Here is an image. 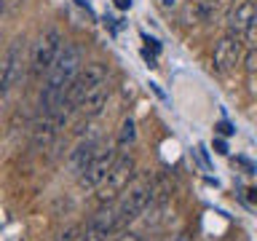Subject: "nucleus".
<instances>
[{
  "instance_id": "a211bd4d",
  "label": "nucleus",
  "mask_w": 257,
  "mask_h": 241,
  "mask_svg": "<svg viewBox=\"0 0 257 241\" xmlns=\"http://www.w3.org/2000/svg\"><path fill=\"white\" fill-rule=\"evenodd\" d=\"M78 241H104V236H99V233H94V230H86Z\"/></svg>"
},
{
  "instance_id": "423d86ee",
  "label": "nucleus",
  "mask_w": 257,
  "mask_h": 241,
  "mask_svg": "<svg viewBox=\"0 0 257 241\" xmlns=\"http://www.w3.org/2000/svg\"><path fill=\"white\" fill-rule=\"evenodd\" d=\"M241 51H244V40H241V35H233V32L222 35L220 40H217L214 51H212V70L214 72L233 70L241 59Z\"/></svg>"
},
{
  "instance_id": "412c9836",
  "label": "nucleus",
  "mask_w": 257,
  "mask_h": 241,
  "mask_svg": "<svg viewBox=\"0 0 257 241\" xmlns=\"http://www.w3.org/2000/svg\"><path fill=\"white\" fill-rule=\"evenodd\" d=\"M161 8H174V0H156Z\"/></svg>"
},
{
  "instance_id": "1a4fd4ad",
  "label": "nucleus",
  "mask_w": 257,
  "mask_h": 241,
  "mask_svg": "<svg viewBox=\"0 0 257 241\" xmlns=\"http://www.w3.org/2000/svg\"><path fill=\"white\" fill-rule=\"evenodd\" d=\"M257 16V3L254 0H241V3H236L228 11V32H233V35H244V32L249 30V24L254 22Z\"/></svg>"
},
{
  "instance_id": "2eb2a0df",
  "label": "nucleus",
  "mask_w": 257,
  "mask_h": 241,
  "mask_svg": "<svg viewBox=\"0 0 257 241\" xmlns=\"http://www.w3.org/2000/svg\"><path fill=\"white\" fill-rule=\"evenodd\" d=\"M78 233H80V228H78V225H72V228H67V230H64V233H62V236L56 238V241H72V238L78 236Z\"/></svg>"
},
{
  "instance_id": "f257e3e1",
  "label": "nucleus",
  "mask_w": 257,
  "mask_h": 241,
  "mask_svg": "<svg viewBox=\"0 0 257 241\" xmlns=\"http://www.w3.org/2000/svg\"><path fill=\"white\" fill-rule=\"evenodd\" d=\"M134 172H137V161L132 153H120L118 161L112 164V169L107 172L104 177V182L96 188V201L104 206V204H112V201H118L123 196V190L132 185L134 180Z\"/></svg>"
},
{
  "instance_id": "f8f14e48",
  "label": "nucleus",
  "mask_w": 257,
  "mask_h": 241,
  "mask_svg": "<svg viewBox=\"0 0 257 241\" xmlns=\"http://www.w3.org/2000/svg\"><path fill=\"white\" fill-rule=\"evenodd\" d=\"M137 137V126L132 118H126L123 124H120V132H118V148H126V145H132Z\"/></svg>"
},
{
  "instance_id": "6e6552de",
  "label": "nucleus",
  "mask_w": 257,
  "mask_h": 241,
  "mask_svg": "<svg viewBox=\"0 0 257 241\" xmlns=\"http://www.w3.org/2000/svg\"><path fill=\"white\" fill-rule=\"evenodd\" d=\"M99 150H102V145H99L96 137H88V140H83L75 150H70V158H67L70 174L72 177H80V174L86 172V166L96 158V153H99Z\"/></svg>"
},
{
  "instance_id": "dca6fc26",
  "label": "nucleus",
  "mask_w": 257,
  "mask_h": 241,
  "mask_svg": "<svg viewBox=\"0 0 257 241\" xmlns=\"http://www.w3.org/2000/svg\"><path fill=\"white\" fill-rule=\"evenodd\" d=\"M212 148L220 153V156H228V142L220 140V137H214V142H212Z\"/></svg>"
},
{
  "instance_id": "ddd939ff",
  "label": "nucleus",
  "mask_w": 257,
  "mask_h": 241,
  "mask_svg": "<svg viewBox=\"0 0 257 241\" xmlns=\"http://www.w3.org/2000/svg\"><path fill=\"white\" fill-rule=\"evenodd\" d=\"M244 40H246V48H249V51H257V16H254V22L252 24H249V30L244 32Z\"/></svg>"
},
{
  "instance_id": "39448f33",
  "label": "nucleus",
  "mask_w": 257,
  "mask_h": 241,
  "mask_svg": "<svg viewBox=\"0 0 257 241\" xmlns=\"http://www.w3.org/2000/svg\"><path fill=\"white\" fill-rule=\"evenodd\" d=\"M118 148L115 145H107V148H102L99 153H96V158L91 161V164L86 166V172L78 177V185L80 188H99V185L104 182V177H107V172L112 169V164L118 161Z\"/></svg>"
},
{
  "instance_id": "aec40b11",
  "label": "nucleus",
  "mask_w": 257,
  "mask_h": 241,
  "mask_svg": "<svg viewBox=\"0 0 257 241\" xmlns=\"http://www.w3.org/2000/svg\"><path fill=\"white\" fill-rule=\"evenodd\" d=\"M115 8H120V11H126V8H132V0H115Z\"/></svg>"
},
{
  "instance_id": "0eeeda50",
  "label": "nucleus",
  "mask_w": 257,
  "mask_h": 241,
  "mask_svg": "<svg viewBox=\"0 0 257 241\" xmlns=\"http://www.w3.org/2000/svg\"><path fill=\"white\" fill-rule=\"evenodd\" d=\"M22 56H24V46H22V40H16L6 51L3 59H0V96L22 78Z\"/></svg>"
},
{
  "instance_id": "4be33fe9",
  "label": "nucleus",
  "mask_w": 257,
  "mask_h": 241,
  "mask_svg": "<svg viewBox=\"0 0 257 241\" xmlns=\"http://www.w3.org/2000/svg\"><path fill=\"white\" fill-rule=\"evenodd\" d=\"M246 193H249V198H252V201H257V188H249Z\"/></svg>"
},
{
  "instance_id": "7ed1b4c3",
  "label": "nucleus",
  "mask_w": 257,
  "mask_h": 241,
  "mask_svg": "<svg viewBox=\"0 0 257 241\" xmlns=\"http://www.w3.org/2000/svg\"><path fill=\"white\" fill-rule=\"evenodd\" d=\"M107 80V67H104L102 62H91L86 64V67H80V72L75 75V80L70 83L67 94H64V102L72 104V107H78L80 102L86 99L88 91H94L99 83H104Z\"/></svg>"
},
{
  "instance_id": "5701e85b",
  "label": "nucleus",
  "mask_w": 257,
  "mask_h": 241,
  "mask_svg": "<svg viewBox=\"0 0 257 241\" xmlns=\"http://www.w3.org/2000/svg\"><path fill=\"white\" fill-rule=\"evenodd\" d=\"M0 16H3V0H0Z\"/></svg>"
},
{
  "instance_id": "6ab92c4d",
  "label": "nucleus",
  "mask_w": 257,
  "mask_h": 241,
  "mask_svg": "<svg viewBox=\"0 0 257 241\" xmlns=\"http://www.w3.org/2000/svg\"><path fill=\"white\" fill-rule=\"evenodd\" d=\"M115 241H142V238L137 236V233H123V236H118Z\"/></svg>"
},
{
  "instance_id": "9d476101",
  "label": "nucleus",
  "mask_w": 257,
  "mask_h": 241,
  "mask_svg": "<svg viewBox=\"0 0 257 241\" xmlns=\"http://www.w3.org/2000/svg\"><path fill=\"white\" fill-rule=\"evenodd\" d=\"M86 230H94V233H99V236H104V238L112 236L115 230H120V220H118L115 204H104L99 212L86 222Z\"/></svg>"
},
{
  "instance_id": "f3484780",
  "label": "nucleus",
  "mask_w": 257,
  "mask_h": 241,
  "mask_svg": "<svg viewBox=\"0 0 257 241\" xmlns=\"http://www.w3.org/2000/svg\"><path fill=\"white\" fill-rule=\"evenodd\" d=\"M214 129H217V132H220V134H225V137H230L233 132H236V129H233V126L228 124V120H220V124H217Z\"/></svg>"
},
{
  "instance_id": "b1692460",
  "label": "nucleus",
  "mask_w": 257,
  "mask_h": 241,
  "mask_svg": "<svg viewBox=\"0 0 257 241\" xmlns=\"http://www.w3.org/2000/svg\"><path fill=\"white\" fill-rule=\"evenodd\" d=\"M177 241H188V238H185V236H177Z\"/></svg>"
},
{
  "instance_id": "f03ea898",
  "label": "nucleus",
  "mask_w": 257,
  "mask_h": 241,
  "mask_svg": "<svg viewBox=\"0 0 257 241\" xmlns=\"http://www.w3.org/2000/svg\"><path fill=\"white\" fill-rule=\"evenodd\" d=\"M150 193H153V180L150 177H137V180H132V185L123 190V196H120L118 201H112V204H115V212H118V220H120V228L148 209Z\"/></svg>"
},
{
  "instance_id": "9b49d317",
  "label": "nucleus",
  "mask_w": 257,
  "mask_h": 241,
  "mask_svg": "<svg viewBox=\"0 0 257 241\" xmlns=\"http://www.w3.org/2000/svg\"><path fill=\"white\" fill-rule=\"evenodd\" d=\"M107 99H110V86H107V80H104V83H99L94 91L86 94V99L78 104V110L83 112L86 118H96L104 107H107Z\"/></svg>"
},
{
  "instance_id": "4468645a",
  "label": "nucleus",
  "mask_w": 257,
  "mask_h": 241,
  "mask_svg": "<svg viewBox=\"0 0 257 241\" xmlns=\"http://www.w3.org/2000/svg\"><path fill=\"white\" fill-rule=\"evenodd\" d=\"M244 64H246V75H257V51H246Z\"/></svg>"
},
{
  "instance_id": "20e7f679",
  "label": "nucleus",
  "mask_w": 257,
  "mask_h": 241,
  "mask_svg": "<svg viewBox=\"0 0 257 241\" xmlns=\"http://www.w3.org/2000/svg\"><path fill=\"white\" fill-rule=\"evenodd\" d=\"M59 54H62V35H59L56 27H48L46 32H40L38 43H35V48H32V70L35 72H48Z\"/></svg>"
}]
</instances>
